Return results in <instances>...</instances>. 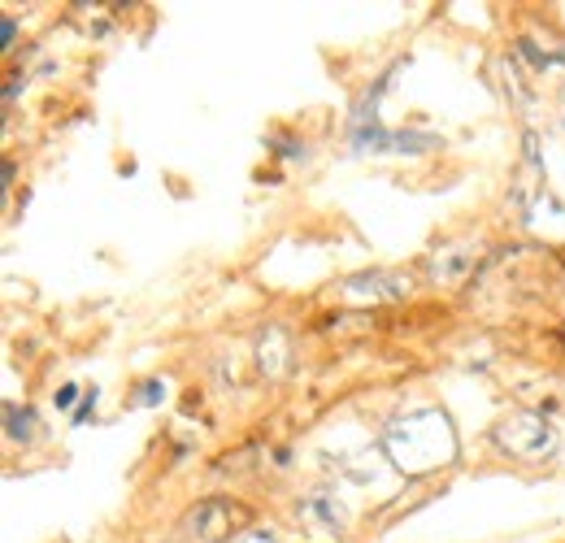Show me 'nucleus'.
I'll list each match as a JSON object with an SVG mask.
<instances>
[{"mask_svg": "<svg viewBox=\"0 0 565 543\" xmlns=\"http://www.w3.org/2000/svg\"><path fill=\"white\" fill-rule=\"evenodd\" d=\"M379 448L387 457V466L405 478H423L435 470H448L457 466L461 457V439H457V426L444 408H409V413H396L383 435H379Z\"/></svg>", "mask_w": 565, "mask_h": 543, "instance_id": "obj_1", "label": "nucleus"}, {"mask_svg": "<svg viewBox=\"0 0 565 543\" xmlns=\"http://www.w3.org/2000/svg\"><path fill=\"white\" fill-rule=\"evenodd\" d=\"M492 444L509 461L544 466V461L557 457L562 435H557V426H553L544 413H535V408H513V413H504L492 426Z\"/></svg>", "mask_w": 565, "mask_h": 543, "instance_id": "obj_2", "label": "nucleus"}, {"mask_svg": "<svg viewBox=\"0 0 565 543\" xmlns=\"http://www.w3.org/2000/svg\"><path fill=\"white\" fill-rule=\"evenodd\" d=\"M239 509L222 496L201 500L196 509H188L179 522H174V543H222L231 540V526H235Z\"/></svg>", "mask_w": 565, "mask_h": 543, "instance_id": "obj_3", "label": "nucleus"}, {"mask_svg": "<svg viewBox=\"0 0 565 543\" xmlns=\"http://www.w3.org/2000/svg\"><path fill=\"white\" fill-rule=\"evenodd\" d=\"M409 296V278L387 270H370V274H353L344 278V300H370V305H383V300H401Z\"/></svg>", "mask_w": 565, "mask_h": 543, "instance_id": "obj_4", "label": "nucleus"}, {"mask_svg": "<svg viewBox=\"0 0 565 543\" xmlns=\"http://www.w3.org/2000/svg\"><path fill=\"white\" fill-rule=\"evenodd\" d=\"M296 518L309 522V526H318V531H331V535L344 531V509L335 504L331 491H309V496H300V500H296Z\"/></svg>", "mask_w": 565, "mask_h": 543, "instance_id": "obj_5", "label": "nucleus"}, {"mask_svg": "<svg viewBox=\"0 0 565 543\" xmlns=\"http://www.w3.org/2000/svg\"><path fill=\"white\" fill-rule=\"evenodd\" d=\"M257 370H262L266 379H282V374L291 370V340H287L282 327H266V331L257 336Z\"/></svg>", "mask_w": 565, "mask_h": 543, "instance_id": "obj_6", "label": "nucleus"}, {"mask_svg": "<svg viewBox=\"0 0 565 543\" xmlns=\"http://www.w3.org/2000/svg\"><path fill=\"white\" fill-rule=\"evenodd\" d=\"M4 435H9V444H31L35 439V408H18V405H4Z\"/></svg>", "mask_w": 565, "mask_h": 543, "instance_id": "obj_7", "label": "nucleus"}, {"mask_svg": "<svg viewBox=\"0 0 565 543\" xmlns=\"http://www.w3.org/2000/svg\"><path fill=\"white\" fill-rule=\"evenodd\" d=\"M439 148V139L426 136V131H396V148L392 152H430Z\"/></svg>", "mask_w": 565, "mask_h": 543, "instance_id": "obj_8", "label": "nucleus"}, {"mask_svg": "<svg viewBox=\"0 0 565 543\" xmlns=\"http://www.w3.org/2000/svg\"><path fill=\"white\" fill-rule=\"evenodd\" d=\"M136 392H140V396H131V405L136 408L161 405V401H166V379H148V383H140Z\"/></svg>", "mask_w": 565, "mask_h": 543, "instance_id": "obj_9", "label": "nucleus"}, {"mask_svg": "<svg viewBox=\"0 0 565 543\" xmlns=\"http://www.w3.org/2000/svg\"><path fill=\"white\" fill-rule=\"evenodd\" d=\"M270 143H275V157H282V161H300V157H305V143H300V139L275 136Z\"/></svg>", "mask_w": 565, "mask_h": 543, "instance_id": "obj_10", "label": "nucleus"}, {"mask_svg": "<svg viewBox=\"0 0 565 543\" xmlns=\"http://www.w3.org/2000/svg\"><path fill=\"white\" fill-rule=\"evenodd\" d=\"M96 401H100V392L96 387H83V401H78V408H74V426H87V417L96 413Z\"/></svg>", "mask_w": 565, "mask_h": 543, "instance_id": "obj_11", "label": "nucleus"}, {"mask_svg": "<svg viewBox=\"0 0 565 543\" xmlns=\"http://www.w3.org/2000/svg\"><path fill=\"white\" fill-rule=\"evenodd\" d=\"M231 543H282L275 531H266V526H248V531H239Z\"/></svg>", "mask_w": 565, "mask_h": 543, "instance_id": "obj_12", "label": "nucleus"}, {"mask_svg": "<svg viewBox=\"0 0 565 543\" xmlns=\"http://www.w3.org/2000/svg\"><path fill=\"white\" fill-rule=\"evenodd\" d=\"M78 396H83V387L66 383V387H57V396H53V401H57V408H71L74 401H78Z\"/></svg>", "mask_w": 565, "mask_h": 543, "instance_id": "obj_13", "label": "nucleus"}, {"mask_svg": "<svg viewBox=\"0 0 565 543\" xmlns=\"http://www.w3.org/2000/svg\"><path fill=\"white\" fill-rule=\"evenodd\" d=\"M22 87H26V74H9V87H4V105H13Z\"/></svg>", "mask_w": 565, "mask_h": 543, "instance_id": "obj_14", "label": "nucleus"}, {"mask_svg": "<svg viewBox=\"0 0 565 543\" xmlns=\"http://www.w3.org/2000/svg\"><path fill=\"white\" fill-rule=\"evenodd\" d=\"M13 40H18V22H13V18H4V44H0V49L9 53V49H13Z\"/></svg>", "mask_w": 565, "mask_h": 543, "instance_id": "obj_15", "label": "nucleus"}, {"mask_svg": "<svg viewBox=\"0 0 565 543\" xmlns=\"http://www.w3.org/2000/svg\"><path fill=\"white\" fill-rule=\"evenodd\" d=\"M562 127H565V109H562Z\"/></svg>", "mask_w": 565, "mask_h": 543, "instance_id": "obj_16", "label": "nucleus"}]
</instances>
